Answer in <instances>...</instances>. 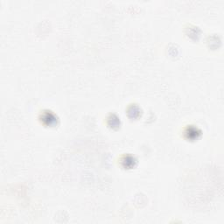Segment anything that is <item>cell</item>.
Returning a JSON list of instances; mask_svg holds the SVG:
<instances>
[{"mask_svg":"<svg viewBox=\"0 0 224 224\" xmlns=\"http://www.w3.org/2000/svg\"><path fill=\"white\" fill-rule=\"evenodd\" d=\"M55 117L53 116L52 113H45L44 116H43V121H47V123L48 124H53V123H55Z\"/></svg>","mask_w":224,"mask_h":224,"instance_id":"6da1fadb","label":"cell"}]
</instances>
